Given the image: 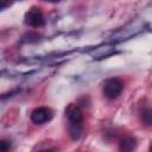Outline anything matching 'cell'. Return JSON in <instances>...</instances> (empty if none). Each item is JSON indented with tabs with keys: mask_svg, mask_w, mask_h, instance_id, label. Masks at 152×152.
<instances>
[{
	"mask_svg": "<svg viewBox=\"0 0 152 152\" xmlns=\"http://www.w3.org/2000/svg\"><path fill=\"white\" fill-rule=\"evenodd\" d=\"M65 116L68 119L69 126L68 132L72 140H78L84 131L83 126V112L78 104L70 103L65 108Z\"/></svg>",
	"mask_w": 152,
	"mask_h": 152,
	"instance_id": "cell-1",
	"label": "cell"
},
{
	"mask_svg": "<svg viewBox=\"0 0 152 152\" xmlns=\"http://www.w3.org/2000/svg\"><path fill=\"white\" fill-rule=\"evenodd\" d=\"M122 90H124V83L120 78H116V77L107 80L103 84V94L109 100H114L119 97Z\"/></svg>",
	"mask_w": 152,
	"mask_h": 152,
	"instance_id": "cell-2",
	"label": "cell"
},
{
	"mask_svg": "<svg viewBox=\"0 0 152 152\" xmlns=\"http://www.w3.org/2000/svg\"><path fill=\"white\" fill-rule=\"evenodd\" d=\"M25 24L32 27H42L45 25V18L39 7H32L25 13Z\"/></svg>",
	"mask_w": 152,
	"mask_h": 152,
	"instance_id": "cell-3",
	"label": "cell"
},
{
	"mask_svg": "<svg viewBox=\"0 0 152 152\" xmlns=\"http://www.w3.org/2000/svg\"><path fill=\"white\" fill-rule=\"evenodd\" d=\"M51 119H52V112L48 107H38L33 109V112L31 113V120L37 125L45 124Z\"/></svg>",
	"mask_w": 152,
	"mask_h": 152,
	"instance_id": "cell-4",
	"label": "cell"
},
{
	"mask_svg": "<svg viewBox=\"0 0 152 152\" xmlns=\"http://www.w3.org/2000/svg\"><path fill=\"white\" fill-rule=\"evenodd\" d=\"M137 146V140L133 137H125L119 145L120 151H132Z\"/></svg>",
	"mask_w": 152,
	"mask_h": 152,
	"instance_id": "cell-5",
	"label": "cell"
},
{
	"mask_svg": "<svg viewBox=\"0 0 152 152\" xmlns=\"http://www.w3.org/2000/svg\"><path fill=\"white\" fill-rule=\"evenodd\" d=\"M140 118H141V121L146 126L151 125V122H152V112H151L150 106H145L144 108L140 109Z\"/></svg>",
	"mask_w": 152,
	"mask_h": 152,
	"instance_id": "cell-6",
	"label": "cell"
},
{
	"mask_svg": "<svg viewBox=\"0 0 152 152\" xmlns=\"http://www.w3.org/2000/svg\"><path fill=\"white\" fill-rule=\"evenodd\" d=\"M11 148V142L7 140H0V152H6Z\"/></svg>",
	"mask_w": 152,
	"mask_h": 152,
	"instance_id": "cell-7",
	"label": "cell"
},
{
	"mask_svg": "<svg viewBox=\"0 0 152 152\" xmlns=\"http://www.w3.org/2000/svg\"><path fill=\"white\" fill-rule=\"evenodd\" d=\"M10 5V0H0V11L6 8Z\"/></svg>",
	"mask_w": 152,
	"mask_h": 152,
	"instance_id": "cell-8",
	"label": "cell"
},
{
	"mask_svg": "<svg viewBox=\"0 0 152 152\" xmlns=\"http://www.w3.org/2000/svg\"><path fill=\"white\" fill-rule=\"evenodd\" d=\"M45 1H49V2H58L59 0H45Z\"/></svg>",
	"mask_w": 152,
	"mask_h": 152,
	"instance_id": "cell-9",
	"label": "cell"
}]
</instances>
